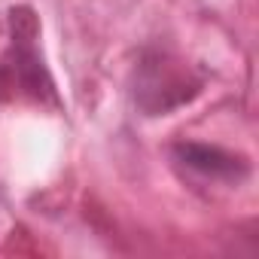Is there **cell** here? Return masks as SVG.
Returning <instances> with one entry per match:
<instances>
[{
    "label": "cell",
    "mask_w": 259,
    "mask_h": 259,
    "mask_svg": "<svg viewBox=\"0 0 259 259\" xmlns=\"http://www.w3.org/2000/svg\"><path fill=\"white\" fill-rule=\"evenodd\" d=\"M10 25H13V85L19 82L31 98H55V85L49 79V70L37 52V37H40V22L34 16V10L28 7H16L10 13Z\"/></svg>",
    "instance_id": "obj_2"
},
{
    "label": "cell",
    "mask_w": 259,
    "mask_h": 259,
    "mask_svg": "<svg viewBox=\"0 0 259 259\" xmlns=\"http://www.w3.org/2000/svg\"><path fill=\"white\" fill-rule=\"evenodd\" d=\"M198 92L201 79L195 76V70L168 52L144 55L132 79L135 107L147 116H168L177 107L189 104Z\"/></svg>",
    "instance_id": "obj_1"
},
{
    "label": "cell",
    "mask_w": 259,
    "mask_h": 259,
    "mask_svg": "<svg viewBox=\"0 0 259 259\" xmlns=\"http://www.w3.org/2000/svg\"><path fill=\"white\" fill-rule=\"evenodd\" d=\"M177 159L207 177H217V180H244L250 165L241 159V156H232L220 147H207V144H177Z\"/></svg>",
    "instance_id": "obj_3"
}]
</instances>
